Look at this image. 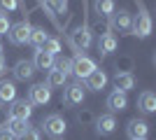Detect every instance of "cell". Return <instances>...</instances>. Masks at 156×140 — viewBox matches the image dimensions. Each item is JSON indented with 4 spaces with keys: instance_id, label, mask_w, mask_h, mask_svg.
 <instances>
[{
    "instance_id": "cell-27",
    "label": "cell",
    "mask_w": 156,
    "mask_h": 140,
    "mask_svg": "<svg viewBox=\"0 0 156 140\" xmlns=\"http://www.w3.org/2000/svg\"><path fill=\"white\" fill-rule=\"evenodd\" d=\"M16 7H19V0H0V12H2V14L14 12Z\"/></svg>"
},
{
    "instance_id": "cell-9",
    "label": "cell",
    "mask_w": 156,
    "mask_h": 140,
    "mask_svg": "<svg viewBox=\"0 0 156 140\" xmlns=\"http://www.w3.org/2000/svg\"><path fill=\"white\" fill-rule=\"evenodd\" d=\"M107 107H110L112 112H124L126 107H128V96H126L124 91L114 89V91L107 96Z\"/></svg>"
},
{
    "instance_id": "cell-30",
    "label": "cell",
    "mask_w": 156,
    "mask_h": 140,
    "mask_svg": "<svg viewBox=\"0 0 156 140\" xmlns=\"http://www.w3.org/2000/svg\"><path fill=\"white\" fill-rule=\"evenodd\" d=\"M0 140H16V138L7 131V126H0Z\"/></svg>"
},
{
    "instance_id": "cell-4",
    "label": "cell",
    "mask_w": 156,
    "mask_h": 140,
    "mask_svg": "<svg viewBox=\"0 0 156 140\" xmlns=\"http://www.w3.org/2000/svg\"><path fill=\"white\" fill-rule=\"evenodd\" d=\"M65 128H68V124H65V119L61 114H49V117L42 119V131L47 135H51V138H61L65 133Z\"/></svg>"
},
{
    "instance_id": "cell-26",
    "label": "cell",
    "mask_w": 156,
    "mask_h": 140,
    "mask_svg": "<svg viewBox=\"0 0 156 140\" xmlns=\"http://www.w3.org/2000/svg\"><path fill=\"white\" fill-rule=\"evenodd\" d=\"M40 49H44V52H49L51 56H56V54L61 52V40H56V38H47L44 45L40 47Z\"/></svg>"
},
{
    "instance_id": "cell-15",
    "label": "cell",
    "mask_w": 156,
    "mask_h": 140,
    "mask_svg": "<svg viewBox=\"0 0 156 140\" xmlns=\"http://www.w3.org/2000/svg\"><path fill=\"white\" fill-rule=\"evenodd\" d=\"M14 98H16V84L9 80H2L0 82V105H9Z\"/></svg>"
},
{
    "instance_id": "cell-11",
    "label": "cell",
    "mask_w": 156,
    "mask_h": 140,
    "mask_svg": "<svg viewBox=\"0 0 156 140\" xmlns=\"http://www.w3.org/2000/svg\"><path fill=\"white\" fill-rule=\"evenodd\" d=\"M114 128H117L114 114H100L96 119V133L98 135H110V133H114Z\"/></svg>"
},
{
    "instance_id": "cell-2",
    "label": "cell",
    "mask_w": 156,
    "mask_h": 140,
    "mask_svg": "<svg viewBox=\"0 0 156 140\" xmlns=\"http://www.w3.org/2000/svg\"><path fill=\"white\" fill-rule=\"evenodd\" d=\"M30 31H33V26L28 23V21H19V23L9 26V31H7L9 42H12V45H16V47L28 45V40H30Z\"/></svg>"
},
{
    "instance_id": "cell-5",
    "label": "cell",
    "mask_w": 156,
    "mask_h": 140,
    "mask_svg": "<svg viewBox=\"0 0 156 140\" xmlns=\"http://www.w3.org/2000/svg\"><path fill=\"white\" fill-rule=\"evenodd\" d=\"M7 114H9V119H30L33 105L26 98H14L7 107Z\"/></svg>"
},
{
    "instance_id": "cell-20",
    "label": "cell",
    "mask_w": 156,
    "mask_h": 140,
    "mask_svg": "<svg viewBox=\"0 0 156 140\" xmlns=\"http://www.w3.org/2000/svg\"><path fill=\"white\" fill-rule=\"evenodd\" d=\"M28 128H30L28 119H7V131H9L14 138H21V135L26 133Z\"/></svg>"
},
{
    "instance_id": "cell-8",
    "label": "cell",
    "mask_w": 156,
    "mask_h": 140,
    "mask_svg": "<svg viewBox=\"0 0 156 140\" xmlns=\"http://www.w3.org/2000/svg\"><path fill=\"white\" fill-rule=\"evenodd\" d=\"M126 133H128L130 140L147 138V135H149V124H147L144 119H130L128 126H126Z\"/></svg>"
},
{
    "instance_id": "cell-14",
    "label": "cell",
    "mask_w": 156,
    "mask_h": 140,
    "mask_svg": "<svg viewBox=\"0 0 156 140\" xmlns=\"http://www.w3.org/2000/svg\"><path fill=\"white\" fill-rule=\"evenodd\" d=\"M14 80H19V82H26L33 77V73H35V66H33V61H19L16 66H14Z\"/></svg>"
},
{
    "instance_id": "cell-1",
    "label": "cell",
    "mask_w": 156,
    "mask_h": 140,
    "mask_svg": "<svg viewBox=\"0 0 156 140\" xmlns=\"http://www.w3.org/2000/svg\"><path fill=\"white\" fill-rule=\"evenodd\" d=\"M96 68H98V66H96V61L89 59V56H86V54H82V52H79L77 56L72 59V75H75L79 82L86 80V77H89V75L96 70Z\"/></svg>"
},
{
    "instance_id": "cell-33",
    "label": "cell",
    "mask_w": 156,
    "mask_h": 140,
    "mask_svg": "<svg viewBox=\"0 0 156 140\" xmlns=\"http://www.w3.org/2000/svg\"><path fill=\"white\" fill-rule=\"evenodd\" d=\"M140 140H147V138H140Z\"/></svg>"
},
{
    "instance_id": "cell-6",
    "label": "cell",
    "mask_w": 156,
    "mask_h": 140,
    "mask_svg": "<svg viewBox=\"0 0 156 140\" xmlns=\"http://www.w3.org/2000/svg\"><path fill=\"white\" fill-rule=\"evenodd\" d=\"M51 100V87L49 84H33L28 91V103L30 105H47Z\"/></svg>"
},
{
    "instance_id": "cell-3",
    "label": "cell",
    "mask_w": 156,
    "mask_h": 140,
    "mask_svg": "<svg viewBox=\"0 0 156 140\" xmlns=\"http://www.w3.org/2000/svg\"><path fill=\"white\" fill-rule=\"evenodd\" d=\"M86 98V89L82 87V82H72V84H68L63 91V103L68 107H75V105H82Z\"/></svg>"
},
{
    "instance_id": "cell-18",
    "label": "cell",
    "mask_w": 156,
    "mask_h": 140,
    "mask_svg": "<svg viewBox=\"0 0 156 140\" xmlns=\"http://www.w3.org/2000/svg\"><path fill=\"white\" fill-rule=\"evenodd\" d=\"M117 47H119V42L112 33H105L98 38V52L100 54H112V52H117Z\"/></svg>"
},
{
    "instance_id": "cell-7",
    "label": "cell",
    "mask_w": 156,
    "mask_h": 140,
    "mask_svg": "<svg viewBox=\"0 0 156 140\" xmlns=\"http://www.w3.org/2000/svg\"><path fill=\"white\" fill-rule=\"evenodd\" d=\"M130 31H133L137 38H149V33H151V19H149V14L140 12L135 19L130 21Z\"/></svg>"
},
{
    "instance_id": "cell-25",
    "label": "cell",
    "mask_w": 156,
    "mask_h": 140,
    "mask_svg": "<svg viewBox=\"0 0 156 140\" xmlns=\"http://www.w3.org/2000/svg\"><path fill=\"white\" fill-rule=\"evenodd\" d=\"M96 12L103 16H110L114 12V0H96Z\"/></svg>"
},
{
    "instance_id": "cell-19",
    "label": "cell",
    "mask_w": 156,
    "mask_h": 140,
    "mask_svg": "<svg viewBox=\"0 0 156 140\" xmlns=\"http://www.w3.org/2000/svg\"><path fill=\"white\" fill-rule=\"evenodd\" d=\"M114 87L119 89V91H130V89L135 87V77L130 73H117L114 75Z\"/></svg>"
},
{
    "instance_id": "cell-10",
    "label": "cell",
    "mask_w": 156,
    "mask_h": 140,
    "mask_svg": "<svg viewBox=\"0 0 156 140\" xmlns=\"http://www.w3.org/2000/svg\"><path fill=\"white\" fill-rule=\"evenodd\" d=\"M112 28L114 31H119V33H128L130 31V14L126 12V9H119V12H112Z\"/></svg>"
},
{
    "instance_id": "cell-16",
    "label": "cell",
    "mask_w": 156,
    "mask_h": 140,
    "mask_svg": "<svg viewBox=\"0 0 156 140\" xmlns=\"http://www.w3.org/2000/svg\"><path fill=\"white\" fill-rule=\"evenodd\" d=\"M72 42H75L77 49H89V47H91V31H89V26L77 28V31L72 33Z\"/></svg>"
},
{
    "instance_id": "cell-21",
    "label": "cell",
    "mask_w": 156,
    "mask_h": 140,
    "mask_svg": "<svg viewBox=\"0 0 156 140\" xmlns=\"http://www.w3.org/2000/svg\"><path fill=\"white\" fill-rule=\"evenodd\" d=\"M47 38H49V35H47V31H44V28H33V31H30V40H28V42H30V45L35 47V49H40V47L44 45V40H47Z\"/></svg>"
},
{
    "instance_id": "cell-13",
    "label": "cell",
    "mask_w": 156,
    "mask_h": 140,
    "mask_svg": "<svg viewBox=\"0 0 156 140\" xmlns=\"http://www.w3.org/2000/svg\"><path fill=\"white\" fill-rule=\"evenodd\" d=\"M54 59H56V56H51L49 52L37 49L35 56H33V66L37 68V70H51V68H54Z\"/></svg>"
},
{
    "instance_id": "cell-32",
    "label": "cell",
    "mask_w": 156,
    "mask_h": 140,
    "mask_svg": "<svg viewBox=\"0 0 156 140\" xmlns=\"http://www.w3.org/2000/svg\"><path fill=\"white\" fill-rule=\"evenodd\" d=\"M0 52H2V45H0Z\"/></svg>"
},
{
    "instance_id": "cell-24",
    "label": "cell",
    "mask_w": 156,
    "mask_h": 140,
    "mask_svg": "<svg viewBox=\"0 0 156 140\" xmlns=\"http://www.w3.org/2000/svg\"><path fill=\"white\" fill-rule=\"evenodd\" d=\"M44 5L49 12L54 14H63L65 9H68V0H44Z\"/></svg>"
},
{
    "instance_id": "cell-12",
    "label": "cell",
    "mask_w": 156,
    "mask_h": 140,
    "mask_svg": "<svg viewBox=\"0 0 156 140\" xmlns=\"http://www.w3.org/2000/svg\"><path fill=\"white\" fill-rule=\"evenodd\" d=\"M86 89H91V91H103L105 87H107V75L103 73V70H93L91 75H89V77H86Z\"/></svg>"
},
{
    "instance_id": "cell-17",
    "label": "cell",
    "mask_w": 156,
    "mask_h": 140,
    "mask_svg": "<svg viewBox=\"0 0 156 140\" xmlns=\"http://www.w3.org/2000/svg\"><path fill=\"white\" fill-rule=\"evenodd\" d=\"M137 107H140V112H144V114L156 112V96L151 91L140 93V98H137Z\"/></svg>"
},
{
    "instance_id": "cell-31",
    "label": "cell",
    "mask_w": 156,
    "mask_h": 140,
    "mask_svg": "<svg viewBox=\"0 0 156 140\" xmlns=\"http://www.w3.org/2000/svg\"><path fill=\"white\" fill-rule=\"evenodd\" d=\"M5 68H7V61H5V56H2V54H0V75L5 73Z\"/></svg>"
},
{
    "instance_id": "cell-22",
    "label": "cell",
    "mask_w": 156,
    "mask_h": 140,
    "mask_svg": "<svg viewBox=\"0 0 156 140\" xmlns=\"http://www.w3.org/2000/svg\"><path fill=\"white\" fill-rule=\"evenodd\" d=\"M65 80H68V77H65L63 73H58V70H49V77H47V84H49V87H65Z\"/></svg>"
},
{
    "instance_id": "cell-23",
    "label": "cell",
    "mask_w": 156,
    "mask_h": 140,
    "mask_svg": "<svg viewBox=\"0 0 156 140\" xmlns=\"http://www.w3.org/2000/svg\"><path fill=\"white\" fill-rule=\"evenodd\" d=\"M54 70H58V73H63L65 77L68 75H72V61L70 59H54Z\"/></svg>"
},
{
    "instance_id": "cell-34",
    "label": "cell",
    "mask_w": 156,
    "mask_h": 140,
    "mask_svg": "<svg viewBox=\"0 0 156 140\" xmlns=\"http://www.w3.org/2000/svg\"><path fill=\"white\" fill-rule=\"evenodd\" d=\"M56 140H58V138H56Z\"/></svg>"
},
{
    "instance_id": "cell-28",
    "label": "cell",
    "mask_w": 156,
    "mask_h": 140,
    "mask_svg": "<svg viewBox=\"0 0 156 140\" xmlns=\"http://www.w3.org/2000/svg\"><path fill=\"white\" fill-rule=\"evenodd\" d=\"M9 19H7V14H2L0 12V35H7V31H9Z\"/></svg>"
},
{
    "instance_id": "cell-29",
    "label": "cell",
    "mask_w": 156,
    "mask_h": 140,
    "mask_svg": "<svg viewBox=\"0 0 156 140\" xmlns=\"http://www.w3.org/2000/svg\"><path fill=\"white\" fill-rule=\"evenodd\" d=\"M19 140H40V131H35V128H28V131L21 135Z\"/></svg>"
}]
</instances>
